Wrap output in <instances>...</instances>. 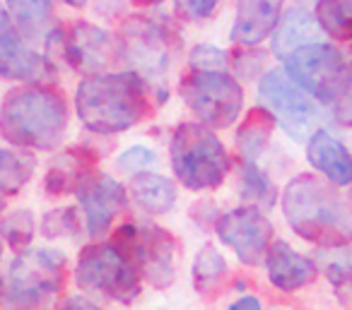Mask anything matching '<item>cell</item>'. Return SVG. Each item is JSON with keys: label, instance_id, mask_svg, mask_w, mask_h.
<instances>
[{"label": "cell", "instance_id": "cell-1", "mask_svg": "<svg viewBox=\"0 0 352 310\" xmlns=\"http://www.w3.org/2000/svg\"><path fill=\"white\" fill-rule=\"evenodd\" d=\"M152 111L150 84L135 70L87 75L75 89V113L94 135H118Z\"/></svg>", "mask_w": 352, "mask_h": 310}, {"label": "cell", "instance_id": "cell-2", "mask_svg": "<svg viewBox=\"0 0 352 310\" xmlns=\"http://www.w3.org/2000/svg\"><path fill=\"white\" fill-rule=\"evenodd\" d=\"M338 185L318 176L302 174L283 190V214L292 231L318 248L350 246L352 202L338 193Z\"/></svg>", "mask_w": 352, "mask_h": 310}, {"label": "cell", "instance_id": "cell-3", "mask_svg": "<svg viewBox=\"0 0 352 310\" xmlns=\"http://www.w3.org/2000/svg\"><path fill=\"white\" fill-rule=\"evenodd\" d=\"M68 123V102L49 82L10 89L0 104V135L12 147L54 152L63 142Z\"/></svg>", "mask_w": 352, "mask_h": 310}, {"label": "cell", "instance_id": "cell-4", "mask_svg": "<svg viewBox=\"0 0 352 310\" xmlns=\"http://www.w3.org/2000/svg\"><path fill=\"white\" fill-rule=\"evenodd\" d=\"M169 164L184 188L203 193L225 183L232 171V156L227 154L215 128L201 121H186L171 132Z\"/></svg>", "mask_w": 352, "mask_h": 310}, {"label": "cell", "instance_id": "cell-5", "mask_svg": "<svg viewBox=\"0 0 352 310\" xmlns=\"http://www.w3.org/2000/svg\"><path fill=\"white\" fill-rule=\"evenodd\" d=\"M68 257L58 248H27L8 267L3 300L12 308H41L63 291Z\"/></svg>", "mask_w": 352, "mask_h": 310}, {"label": "cell", "instance_id": "cell-6", "mask_svg": "<svg viewBox=\"0 0 352 310\" xmlns=\"http://www.w3.org/2000/svg\"><path fill=\"white\" fill-rule=\"evenodd\" d=\"M121 44L123 60L131 65V70L142 75L147 84H152V94L157 92V99L162 104L166 99V89L160 82L174 60L171 53L179 46V36L166 22L152 20L145 15H133L123 22Z\"/></svg>", "mask_w": 352, "mask_h": 310}, {"label": "cell", "instance_id": "cell-7", "mask_svg": "<svg viewBox=\"0 0 352 310\" xmlns=\"http://www.w3.org/2000/svg\"><path fill=\"white\" fill-rule=\"evenodd\" d=\"M75 284L82 294H99L128 305L142 291V272L128 262L111 243H92L82 248L75 262Z\"/></svg>", "mask_w": 352, "mask_h": 310}, {"label": "cell", "instance_id": "cell-8", "mask_svg": "<svg viewBox=\"0 0 352 310\" xmlns=\"http://www.w3.org/2000/svg\"><path fill=\"white\" fill-rule=\"evenodd\" d=\"M179 94L193 116L215 130L234 126L244 108V87L227 70H191L179 82Z\"/></svg>", "mask_w": 352, "mask_h": 310}, {"label": "cell", "instance_id": "cell-9", "mask_svg": "<svg viewBox=\"0 0 352 310\" xmlns=\"http://www.w3.org/2000/svg\"><path fill=\"white\" fill-rule=\"evenodd\" d=\"M258 102L294 142H307L323 123V106L299 87L285 70H265L258 82Z\"/></svg>", "mask_w": 352, "mask_h": 310}, {"label": "cell", "instance_id": "cell-10", "mask_svg": "<svg viewBox=\"0 0 352 310\" xmlns=\"http://www.w3.org/2000/svg\"><path fill=\"white\" fill-rule=\"evenodd\" d=\"M285 73L321 104L331 106L347 80V63L331 44H309L285 58Z\"/></svg>", "mask_w": 352, "mask_h": 310}, {"label": "cell", "instance_id": "cell-11", "mask_svg": "<svg viewBox=\"0 0 352 310\" xmlns=\"http://www.w3.org/2000/svg\"><path fill=\"white\" fill-rule=\"evenodd\" d=\"M58 68L49 56L32 49L6 5H0V78L22 84L54 82Z\"/></svg>", "mask_w": 352, "mask_h": 310}, {"label": "cell", "instance_id": "cell-12", "mask_svg": "<svg viewBox=\"0 0 352 310\" xmlns=\"http://www.w3.org/2000/svg\"><path fill=\"white\" fill-rule=\"evenodd\" d=\"M215 233L225 246L234 250L241 265L256 267L265 260V252L273 241V224L256 204H244L225 212L215 222Z\"/></svg>", "mask_w": 352, "mask_h": 310}, {"label": "cell", "instance_id": "cell-13", "mask_svg": "<svg viewBox=\"0 0 352 310\" xmlns=\"http://www.w3.org/2000/svg\"><path fill=\"white\" fill-rule=\"evenodd\" d=\"M60 53L75 73L87 78V75L109 73L118 60H123V44L121 36L109 34L102 27L75 22L68 34H63Z\"/></svg>", "mask_w": 352, "mask_h": 310}, {"label": "cell", "instance_id": "cell-14", "mask_svg": "<svg viewBox=\"0 0 352 310\" xmlns=\"http://www.w3.org/2000/svg\"><path fill=\"white\" fill-rule=\"evenodd\" d=\"M85 231L89 238H102L111 228L113 219L128 207V188L104 171H89L75 188Z\"/></svg>", "mask_w": 352, "mask_h": 310}, {"label": "cell", "instance_id": "cell-15", "mask_svg": "<svg viewBox=\"0 0 352 310\" xmlns=\"http://www.w3.org/2000/svg\"><path fill=\"white\" fill-rule=\"evenodd\" d=\"M265 270H268V279L275 289L292 294L304 286H309L318 274V267L311 257L299 255L289 243L275 241L270 243L268 252H265Z\"/></svg>", "mask_w": 352, "mask_h": 310}, {"label": "cell", "instance_id": "cell-16", "mask_svg": "<svg viewBox=\"0 0 352 310\" xmlns=\"http://www.w3.org/2000/svg\"><path fill=\"white\" fill-rule=\"evenodd\" d=\"M283 17V0H236L232 41L239 46H258L273 36Z\"/></svg>", "mask_w": 352, "mask_h": 310}, {"label": "cell", "instance_id": "cell-17", "mask_svg": "<svg viewBox=\"0 0 352 310\" xmlns=\"http://www.w3.org/2000/svg\"><path fill=\"white\" fill-rule=\"evenodd\" d=\"M142 231V276L157 289H166L176 276V255L179 243L169 231L157 224H140Z\"/></svg>", "mask_w": 352, "mask_h": 310}, {"label": "cell", "instance_id": "cell-18", "mask_svg": "<svg viewBox=\"0 0 352 310\" xmlns=\"http://www.w3.org/2000/svg\"><path fill=\"white\" fill-rule=\"evenodd\" d=\"M307 159L326 180L338 188L352 183V154L340 140L318 128L307 140Z\"/></svg>", "mask_w": 352, "mask_h": 310}, {"label": "cell", "instance_id": "cell-19", "mask_svg": "<svg viewBox=\"0 0 352 310\" xmlns=\"http://www.w3.org/2000/svg\"><path fill=\"white\" fill-rule=\"evenodd\" d=\"M321 25H318L316 15L307 10V8H289L283 17H280L278 27L273 32V56L285 60L292 56L297 49L309 44H316L321 36Z\"/></svg>", "mask_w": 352, "mask_h": 310}, {"label": "cell", "instance_id": "cell-20", "mask_svg": "<svg viewBox=\"0 0 352 310\" xmlns=\"http://www.w3.org/2000/svg\"><path fill=\"white\" fill-rule=\"evenodd\" d=\"M128 195L140 207L145 214H166L174 209L179 190L171 183V178L155 171H140L133 174L131 183H128Z\"/></svg>", "mask_w": 352, "mask_h": 310}, {"label": "cell", "instance_id": "cell-21", "mask_svg": "<svg viewBox=\"0 0 352 310\" xmlns=\"http://www.w3.org/2000/svg\"><path fill=\"white\" fill-rule=\"evenodd\" d=\"M94 164H97V156H94L92 150H85V147H70L65 150V154L60 156L58 161H54L46 174V193L49 195H68L75 193L78 183L94 171Z\"/></svg>", "mask_w": 352, "mask_h": 310}, {"label": "cell", "instance_id": "cell-22", "mask_svg": "<svg viewBox=\"0 0 352 310\" xmlns=\"http://www.w3.org/2000/svg\"><path fill=\"white\" fill-rule=\"evenodd\" d=\"M6 8L27 41H46L54 32V0H6Z\"/></svg>", "mask_w": 352, "mask_h": 310}, {"label": "cell", "instance_id": "cell-23", "mask_svg": "<svg viewBox=\"0 0 352 310\" xmlns=\"http://www.w3.org/2000/svg\"><path fill=\"white\" fill-rule=\"evenodd\" d=\"M278 126L273 113L268 108H254L244 118L239 132H236V150H239L241 161H258V156L265 152L273 135V128Z\"/></svg>", "mask_w": 352, "mask_h": 310}, {"label": "cell", "instance_id": "cell-24", "mask_svg": "<svg viewBox=\"0 0 352 310\" xmlns=\"http://www.w3.org/2000/svg\"><path fill=\"white\" fill-rule=\"evenodd\" d=\"M36 171V156L25 147H0V195H17L32 180Z\"/></svg>", "mask_w": 352, "mask_h": 310}, {"label": "cell", "instance_id": "cell-25", "mask_svg": "<svg viewBox=\"0 0 352 310\" xmlns=\"http://www.w3.org/2000/svg\"><path fill=\"white\" fill-rule=\"evenodd\" d=\"M227 279V260L215 246H203L193 262V284L206 298H215Z\"/></svg>", "mask_w": 352, "mask_h": 310}, {"label": "cell", "instance_id": "cell-26", "mask_svg": "<svg viewBox=\"0 0 352 310\" xmlns=\"http://www.w3.org/2000/svg\"><path fill=\"white\" fill-rule=\"evenodd\" d=\"M314 15L323 34L336 41H352V0H318Z\"/></svg>", "mask_w": 352, "mask_h": 310}, {"label": "cell", "instance_id": "cell-27", "mask_svg": "<svg viewBox=\"0 0 352 310\" xmlns=\"http://www.w3.org/2000/svg\"><path fill=\"white\" fill-rule=\"evenodd\" d=\"M239 195L249 204H256L261 209H270L278 200V190H275L273 180L256 166V161H241Z\"/></svg>", "mask_w": 352, "mask_h": 310}, {"label": "cell", "instance_id": "cell-28", "mask_svg": "<svg viewBox=\"0 0 352 310\" xmlns=\"http://www.w3.org/2000/svg\"><path fill=\"white\" fill-rule=\"evenodd\" d=\"M36 233V219L30 209H12L0 222V236L15 252H22L32 246Z\"/></svg>", "mask_w": 352, "mask_h": 310}, {"label": "cell", "instance_id": "cell-29", "mask_svg": "<svg viewBox=\"0 0 352 310\" xmlns=\"http://www.w3.org/2000/svg\"><path fill=\"white\" fill-rule=\"evenodd\" d=\"M318 270L326 274L333 286H345L352 279V252L347 246H328L318 248L314 257Z\"/></svg>", "mask_w": 352, "mask_h": 310}, {"label": "cell", "instance_id": "cell-30", "mask_svg": "<svg viewBox=\"0 0 352 310\" xmlns=\"http://www.w3.org/2000/svg\"><path fill=\"white\" fill-rule=\"evenodd\" d=\"M41 233L49 241H56V238H75L80 233V212L75 207L51 209L41 219Z\"/></svg>", "mask_w": 352, "mask_h": 310}, {"label": "cell", "instance_id": "cell-31", "mask_svg": "<svg viewBox=\"0 0 352 310\" xmlns=\"http://www.w3.org/2000/svg\"><path fill=\"white\" fill-rule=\"evenodd\" d=\"M265 63H268V53L258 51L256 46H241L234 56H230V68L234 73V78L246 80V82L263 75Z\"/></svg>", "mask_w": 352, "mask_h": 310}, {"label": "cell", "instance_id": "cell-32", "mask_svg": "<svg viewBox=\"0 0 352 310\" xmlns=\"http://www.w3.org/2000/svg\"><path fill=\"white\" fill-rule=\"evenodd\" d=\"M188 65L191 70H230V53L217 46L198 44L188 53Z\"/></svg>", "mask_w": 352, "mask_h": 310}, {"label": "cell", "instance_id": "cell-33", "mask_svg": "<svg viewBox=\"0 0 352 310\" xmlns=\"http://www.w3.org/2000/svg\"><path fill=\"white\" fill-rule=\"evenodd\" d=\"M157 152L150 150V147H131V150H126L121 156L116 159V166L118 171H123V174H140V171H147L152 169V166L157 164Z\"/></svg>", "mask_w": 352, "mask_h": 310}, {"label": "cell", "instance_id": "cell-34", "mask_svg": "<svg viewBox=\"0 0 352 310\" xmlns=\"http://www.w3.org/2000/svg\"><path fill=\"white\" fill-rule=\"evenodd\" d=\"M222 0H174V15L184 22L210 20Z\"/></svg>", "mask_w": 352, "mask_h": 310}, {"label": "cell", "instance_id": "cell-35", "mask_svg": "<svg viewBox=\"0 0 352 310\" xmlns=\"http://www.w3.org/2000/svg\"><path fill=\"white\" fill-rule=\"evenodd\" d=\"M333 106V118H336L340 126L352 128V60L347 65V80L342 84V92L338 94V99L331 104Z\"/></svg>", "mask_w": 352, "mask_h": 310}, {"label": "cell", "instance_id": "cell-36", "mask_svg": "<svg viewBox=\"0 0 352 310\" xmlns=\"http://www.w3.org/2000/svg\"><path fill=\"white\" fill-rule=\"evenodd\" d=\"M58 308H99V305L87 296H70V298L60 300Z\"/></svg>", "mask_w": 352, "mask_h": 310}, {"label": "cell", "instance_id": "cell-37", "mask_svg": "<svg viewBox=\"0 0 352 310\" xmlns=\"http://www.w3.org/2000/svg\"><path fill=\"white\" fill-rule=\"evenodd\" d=\"M232 310H261L263 305H261V300L256 298V296H244V298H239V300H234V303L230 305Z\"/></svg>", "mask_w": 352, "mask_h": 310}, {"label": "cell", "instance_id": "cell-38", "mask_svg": "<svg viewBox=\"0 0 352 310\" xmlns=\"http://www.w3.org/2000/svg\"><path fill=\"white\" fill-rule=\"evenodd\" d=\"M63 3H65V5H70V8H75V10H82L89 0H63Z\"/></svg>", "mask_w": 352, "mask_h": 310}, {"label": "cell", "instance_id": "cell-39", "mask_svg": "<svg viewBox=\"0 0 352 310\" xmlns=\"http://www.w3.org/2000/svg\"><path fill=\"white\" fill-rule=\"evenodd\" d=\"M135 5H157V3H162V0H133Z\"/></svg>", "mask_w": 352, "mask_h": 310}, {"label": "cell", "instance_id": "cell-40", "mask_svg": "<svg viewBox=\"0 0 352 310\" xmlns=\"http://www.w3.org/2000/svg\"><path fill=\"white\" fill-rule=\"evenodd\" d=\"M0 296H3V279H0Z\"/></svg>", "mask_w": 352, "mask_h": 310}, {"label": "cell", "instance_id": "cell-41", "mask_svg": "<svg viewBox=\"0 0 352 310\" xmlns=\"http://www.w3.org/2000/svg\"><path fill=\"white\" fill-rule=\"evenodd\" d=\"M0 257H3V243H0Z\"/></svg>", "mask_w": 352, "mask_h": 310}]
</instances>
